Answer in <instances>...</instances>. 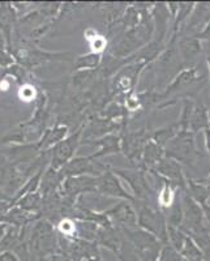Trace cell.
Listing matches in <instances>:
<instances>
[{"label":"cell","mask_w":210,"mask_h":261,"mask_svg":"<svg viewBox=\"0 0 210 261\" xmlns=\"http://www.w3.org/2000/svg\"><path fill=\"white\" fill-rule=\"evenodd\" d=\"M38 201H39V195L37 192L34 193H29V195L24 196L22 199L18 200L16 202L15 206H18V208L24 209L25 212H32L38 206Z\"/></svg>","instance_id":"cell-3"},{"label":"cell","mask_w":210,"mask_h":261,"mask_svg":"<svg viewBox=\"0 0 210 261\" xmlns=\"http://www.w3.org/2000/svg\"><path fill=\"white\" fill-rule=\"evenodd\" d=\"M171 201H172V192H171V190H169V188H166V190H163V192L161 193V202H162V205L167 206V205L171 204Z\"/></svg>","instance_id":"cell-9"},{"label":"cell","mask_w":210,"mask_h":261,"mask_svg":"<svg viewBox=\"0 0 210 261\" xmlns=\"http://www.w3.org/2000/svg\"><path fill=\"white\" fill-rule=\"evenodd\" d=\"M17 60H16L13 53L8 50L0 51V71H4V69L9 68L11 65L16 64Z\"/></svg>","instance_id":"cell-4"},{"label":"cell","mask_w":210,"mask_h":261,"mask_svg":"<svg viewBox=\"0 0 210 261\" xmlns=\"http://www.w3.org/2000/svg\"><path fill=\"white\" fill-rule=\"evenodd\" d=\"M18 15L13 8L11 2H2L0 3V32L4 36L7 42V50L12 53V38L13 28L17 22Z\"/></svg>","instance_id":"cell-1"},{"label":"cell","mask_w":210,"mask_h":261,"mask_svg":"<svg viewBox=\"0 0 210 261\" xmlns=\"http://www.w3.org/2000/svg\"><path fill=\"white\" fill-rule=\"evenodd\" d=\"M27 76V72H25V67H22L21 64L16 63V64L11 65L9 68L4 69V71H0V77H12L17 81L18 84H22V80Z\"/></svg>","instance_id":"cell-2"},{"label":"cell","mask_w":210,"mask_h":261,"mask_svg":"<svg viewBox=\"0 0 210 261\" xmlns=\"http://www.w3.org/2000/svg\"><path fill=\"white\" fill-rule=\"evenodd\" d=\"M59 230L62 232H64L65 235H71L72 232L74 231V225L72 223V221L64 220V221H62V222H60Z\"/></svg>","instance_id":"cell-6"},{"label":"cell","mask_w":210,"mask_h":261,"mask_svg":"<svg viewBox=\"0 0 210 261\" xmlns=\"http://www.w3.org/2000/svg\"><path fill=\"white\" fill-rule=\"evenodd\" d=\"M0 261H21L15 251H4L0 252Z\"/></svg>","instance_id":"cell-8"},{"label":"cell","mask_w":210,"mask_h":261,"mask_svg":"<svg viewBox=\"0 0 210 261\" xmlns=\"http://www.w3.org/2000/svg\"><path fill=\"white\" fill-rule=\"evenodd\" d=\"M7 50V42H6V38H4V36L2 34V32H0V51H4Z\"/></svg>","instance_id":"cell-11"},{"label":"cell","mask_w":210,"mask_h":261,"mask_svg":"<svg viewBox=\"0 0 210 261\" xmlns=\"http://www.w3.org/2000/svg\"><path fill=\"white\" fill-rule=\"evenodd\" d=\"M8 223H0V242H2V239L4 238V235H6L7 230H8Z\"/></svg>","instance_id":"cell-10"},{"label":"cell","mask_w":210,"mask_h":261,"mask_svg":"<svg viewBox=\"0 0 210 261\" xmlns=\"http://www.w3.org/2000/svg\"><path fill=\"white\" fill-rule=\"evenodd\" d=\"M90 43H92V48L93 51H95V53H99V51H102L104 48V45H106V42H104V39L102 38V37H95L94 39H92L90 41Z\"/></svg>","instance_id":"cell-7"},{"label":"cell","mask_w":210,"mask_h":261,"mask_svg":"<svg viewBox=\"0 0 210 261\" xmlns=\"http://www.w3.org/2000/svg\"><path fill=\"white\" fill-rule=\"evenodd\" d=\"M21 101L30 102L33 99H36V89L34 86H32L30 84H24V85L20 88V92H18Z\"/></svg>","instance_id":"cell-5"},{"label":"cell","mask_w":210,"mask_h":261,"mask_svg":"<svg viewBox=\"0 0 210 261\" xmlns=\"http://www.w3.org/2000/svg\"><path fill=\"white\" fill-rule=\"evenodd\" d=\"M2 200H4L3 199V191H2V188H0V201H2Z\"/></svg>","instance_id":"cell-12"}]
</instances>
